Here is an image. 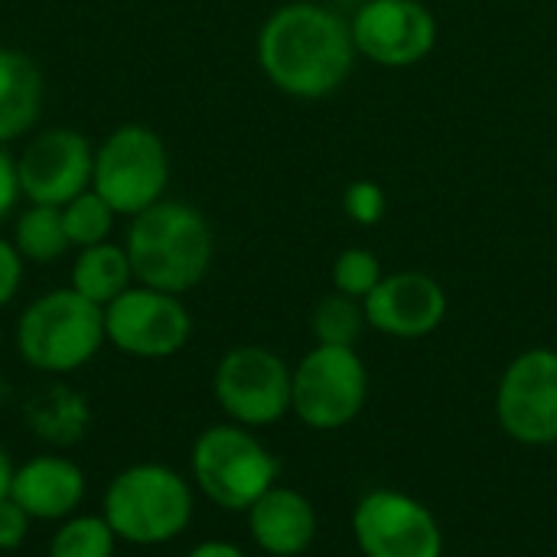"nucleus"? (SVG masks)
<instances>
[{
  "mask_svg": "<svg viewBox=\"0 0 557 557\" xmlns=\"http://www.w3.org/2000/svg\"><path fill=\"white\" fill-rule=\"evenodd\" d=\"M349 23L310 0L277 7L258 33V65L264 78L290 98L317 101L333 95L356 65Z\"/></svg>",
  "mask_w": 557,
  "mask_h": 557,
  "instance_id": "nucleus-1",
  "label": "nucleus"
},
{
  "mask_svg": "<svg viewBox=\"0 0 557 557\" xmlns=\"http://www.w3.org/2000/svg\"><path fill=\"white\" fill-rule=\"evenodd\" d=\"M124 251L137 284L183 297L209 274L215 258V235L196 206L160 199L131 219Z\"/></svg>",
  "mask_w": 557,
  "mask_h": 557,
  "instance_id": "nucleus-2",
  "label": "nucleus"
},
{
  "mask_svg": "<svg viewBox=\"0 0 557 557\" xmlns=\"http://www.w3.org/2000/svg\"><path fill=\"white\" fill-rule=\"evenodd\" d=\"M104 343V307L72 287L36 297L16 323V349L39 372H75Z\"/></svg>",
  "mask_w": 557,
  "mask_h": 557,
  "instance_id": "nucleus-3",
  "label": "nucleus"
},
{
  "mask_svg": "<svg viewBox=\"0 0 557 557\" xmlns=\"http://www.w3.org/2000/svg\"><path fill=\"white\" fill-rule=\"evenodd\" d=\"M193 519V493L180 473L140 463L114 476L104 496V522L131 545L173 542Z\"/></svg>",
  "mask_w": 557,
  "mask_h": 557,
  "instance_id": "nucleus-4",
  "label": "nucleus"
},
{
  "mask_svg": "<svg viewBox=\"0 0 557 557\" xmlns=\"http://www.w3.org/2000/svg\"><path fill=\"white\" fill-rule=\"evenodd\" d=\"M277 473V457L242 424H215L193 444V476L219 509L248 512Z\"/></svg>",
  "mask_w": 557,
  "mask_h": 557,
  "instance_id": "nucleus-5",
  "label": "nucleus"
},
{
  "mask_svg": "<svg viewBox=\"0 0 557 557\" xmlns=\"http://www.w3.org/2000/svg\"><path fill=\"white\" fill-rule=\"evenodd\" d=\"M170 183V153L163 137L147 124L114 127L101 147H95L91 189L117 212L140 215L163 199Z\"/></svg>",
  "mask_w": 557,
  "mask_h": 557,
  "instance_id": "nucleus-6",
  "label": "nucleus"
},
{
  "mask_svg": "<svg viewBox=\"0 0 557 557\" xmlns=\"http://www.w3.org/2000/svg\"><path fill=\"white\" fill-rule=\"evenodd\" d=\"M369 401V369L352 346H313L294 369L290 411L313 431L352 424Z\"/></svg>",
  "mask_w": 557,
  "mask_h": 557,
  "instance_id": "nucleus-7",
  "label": "nucleus"
},
{
  "mask_svg": "<svg viewBox=\"0 0 557 557\" xmlns=\"http://www.w3.org/2000/svg\"><path fill=\"white\" fill-rule=\"evenodd\" d=\"M215 401L242 428H264L290 411L294 369L264 346H235L215 366Z\"/></svg>",
  "mask_w": 557,
  "mask_h": 557,
  "instance_id": "nucleus-8",
  "label": "nucleus"
},
{
  "mask_svg": "<svg viewBox=\"0 0 557 557\" xmlns=\"http://www.w3.org/2000/svg\"><path fill=\"white\" fill-rule=\"evenodd\" d=\"M496 421L525 447L557 444V349L516 356L496 385Z\"/></svg>",
  "mask_w": 557,
  "mask_h": 557,
  "instance_id": "nucleus-9",
  "label": "nucleus"
},
{
  "mask_svg": "<svg viewBox=\"0 0 557 557\" xmlns=\"http://www.w3.org/2000/svg\"><path fill=\"white\" fill-rule=\"evenodd\" d=\"M193 333V317L176 294L127 287L104 307V339L134 359H170Z\"/></svg>",
  "mask_w": 557,
  "mask_h": 557,
  "instance_id": "nucleus-10",
  "label": "nucleus"
},
{
  "mask_svg": "<svg viewBox=\"0 0 557 557\" xmlns=\"http://www.w3.org/2000/svg\"><path fill=\"white\" fill-rule=\"evenodd\" d=\"M352 535L366 557H444L434 512L398 490H372L352 512Z\"/></svg>",
  "mask_w": 557,
  "mask_h": 557,
  "instance_id": "nucleus-11",
  "label": "nucleus"
},
{
  "mask_svg": "<svg viewBox=\"0 0 557 557\" xmlns=\"http://www.w3.org/2000/svg\"><path fill=\"white\" fill-rule=\"evenodd\" d=\"M356 52L385 69H408L437 46V20L421 0H369L352 23Z\"/></svg>",
  "mask_w": 557,
  "mask_h": 557,
  "instance_id": "nucleus-12",
  "label": "nucleus"
},
{
  "mask_svg": "<svg viewBox=\"0 0 557 557\" xmlns=\"http://www.w3.org/2000/svg\"><path fill=\"white\" fill-rule=\"evenodd\" d=\"M20 189L33 206H65L91 189L95 147L72 127L39 131L16 157Z\"/></svg>",
  "mask_w": 557,
  "mask_h": 557,
  "instance_id": "nucleus-13",
  "label": "nucleus"
},
{
  "mask_svg": "<svg viewBox=\"0 0 557 557\" xmlns=\"http://www.w3.org/2000/svg\"><path fill=\"white\" fill-rule=\"evenodd\" d=\"M362 307L372 330L395 339H421L444 323L447 294L441 281L424 271H398L385 274Z\"/></svg>",
  "mask_w": 557,
  "mask_h": 557,
  "instance_id": "nucleus-14",
  "label": "nucleus"
},
{
  "mask_svg": "<svg viewBox=\"0 0 557 557\" xmlns=\"http://www.w3.org/2000/svg\"><path fill=\"white\" fill-rule=\"evenodd\" d=\"M248 532L264 555L304 557L317 539V509L304 493L274 483L248 509Z\"/></svg>",
  "mask_w": 557,
  "mask_h": 557,
  "instance_id": "nucleus-15",
  "label": "nucleus"
},
{
  "mask_svg": "<svg viewBox=\"0 0 557 557\" xmlns=\"http://www.w3.org/2000/svg\"><path fill=\"white\" fill-rule=\"evenodd\" d=\"M85 496V476L72 460L33 457L10 480V499L39 522H55L75 512Z\"/></svg>",
  "mask_w": 557,
  "mask_h": 557,
  "instance_id": "nucleus-16",
  "label": "nucleus"
},
{
  "mask_svg": "<svg viewBox=\"0 0 557 557\" xmlns=\"http://www.w3.org/2000/svg\"><path fill=\"white\" fill-rule=\"evenodd\" d=\"M46 98L39 65L10 46H0V144H10L33 131Z\"/></svg>",
  "mask_w": 557,
  "mask_h": 557,
  "instance_id": "nucleus-17",
  "label": "nucleus"
},
{
  "mask_svg": "<svg viewBox=\"0 0 557 557\" xmlns=\"http://www.w3.org/2000/svg\"><path fill=\"white\" fill-rule=\"evenodd\" d=\"M131 281H134L131 258L124 245H114V242L82 248L72 264V290H78L85 300L98 307H108L111 300H117L131 287Z\"/></svg>",
  "mask_w": 557,
  "mask_h": 557,
  "instance_id": "nucleus-18",
  "label": "nucleus"
},
{
  "mask_svg": "<svg viewBox=\"0 0 557 557\" xmlns=\"http://www.w3.org/2000/svg\"><path fill=\"white\" fill-rule=\"evenodd\" d=\"M13 248L20 251L23 261H33V264H49V261L62 258L72 248V242L65 235L62 209L29 202V209L13 225Z\"/></svg>",
  "mask_w": 557,
  "mask_h": 557,
  "instance_id": "nucleus-19",
  "label": "nucleus"
},
{
  "mask_svg": "<svg viewBox=\"0 0 557 557\" xmlns=\"http://www.w3.org/2000/svg\"><path fill=\"white\" fill-rule=\"evenodd\" d=\"M366 326H369V320H366L362 300L346 297L339 290L323 297L313 307V320H310L317 346H352L356 349V343H359Z\"/></svg>",
  "mask_w": 557,
  "mask_h": 557,
  "instance_id": "nucleus-20",
  "label": "nucleus"
},
{
  "mask_svg": "<svg viewBox=\"0 0 557 557\" xmlns=\"http://www.w3.org/2000/svg\"><path fill=\"white\" fill-rule=\"evenodd\" d=\"M62 209V222H65V235L75 248H88V245H101L108 242L117 212L95 193L85 189L82 196H75L72 202L59 206Z\"/></svg>",
  "mask_w": 557,
  "mask_h": 557,
  "instance_id": "nucleus-21",
  "label": "nucleus"
},
{
  "mask_svg": "<svg viewBox=\"0 0 557 557\" xmlns=\"http://www.w3.org/2000/svg\"><path fill=\"white\" fill-rule=\"evenodd\" d=\"M114 539L104 516H75L52 535L49 557H111Z\"/></svg>",
  "mask_w": 557,
  "mask_h": 557,
  "instance_id": "nucleus-22",
  "label": "nucleus"
},
{
  "mask_svg": "<svg viewBox=\"0 0 557 557\" xmlns=\"http://www.w3.org/2000/svg\"><path fill=\"white\" fill-rule=\"evenodd\" d=\"M382 261L375 251L369 248H346L336 255V264H333V287L346 297H356V300H366L375 284L382 281Z\"/></svg>",
  "mask_w": 557,
  "mask_h": 557,
  "instance_id": "nucleus-23",
  "label": "nucleus"
},
{
  "mask_svg": "<svg viewBox=\"0 0 557 557\" xmlns=\"http://www.w3.org/2000/svg\"><path fill=\"white\" fill-rule=\"evenodd\" d=\"M343 209H346V215H349L356 225L372 228V225H379V222L385 219V212H388V196H385V189H382L379 183H372V180H356V183L343 193Z\"/></svg>",
  "mask_w": 557,
  "mask_h": 557,
  "instance_id": "nucleus-24",
  "label": "nucleus"
},
{
  "mask_svg": "<svg viewBox=\"0 0 557 557\" xmlns=\"http://www.w3.org/2000/svg\"><path fill=\"white\" fill-rule=\"evenodd\" d=\"M29 532V516L7 496L0 499V552H13L23 545Z\"/></svg>",
  "mask_w": 557,
  "mask_h": 557,
  "instance_id": "nucleus-25",
  "label": "nucleus"
},
{
  "mask_svg": "<svg viewBox=\"0 0 557 557\" xmlns=\"http://www.w3.org/2000/svg\"><path fill=\"white\" fill-rule=\"evenodd\" d=\"M23 284V258L13 242L0 238V307H7Z\"/></svg>",
  "mask_w": 557,
  "mask_h": 557,
  "instance_id": "nucleus-26",
  "label": "nucleus"
},
{
  "mask_svg": "<svg viewBox=\"0 0 557 557\" xmlns=\"http://www.w3.org/2000/svg\"><path fill=\"white\" fill-rule=\"evenodd\" d=\"M23 189H20V170H16V157H10L7 144H0V222L16 209Z\"/></svg>",
  "mask_w": 557,
  "mask_h": 557,
  "instance_id": "nucleus-27",
  "label": "nucleus"
},
{
  "mask_svg": "<svg viewBox=\"0 0 557 557\" xmlns=\"http://www.w3.org/2000/svg\"><path fill=\"white\" fill-rule=\"evenodd\" d=\"M186 557H245V552L228 542H206V545L193 548Z\"/></svg>",
  "mask_w": 557,
  "mask_h": 557,
  "instance_id": "nucleus-28",
  "label": "nucleus"
},
{
  "mask_svg": "<svg viewBox=\"0 0 557 557\" xmlns=\"http://www.w3.org/2000/svg\"><path fill=\"white\" fill-rule=\"evenodd\" d=\"M10 480H13V467H10V457L0 447V499L10 496Z\"/></svg>",
  "mask_w": 557,
  "mask_h": 557,
  "instance_id": "nucleus-29",
  "label": "nucleus"
},
{
  "mask_svg": "<svg viewBox=\"0 0 557 557\" xmlns=\"http://www.w3.org/2000/svg\"><path fill=\"white\" fill-rule=\"evenodd\" d=\"M555 447H557V444H555Z\"/></svg>",
  "mask_w": 557,
  "mask_h": 557,
  "instance_id": "nucleus-30",
  "label": "nucleus"
}]
</instances>
